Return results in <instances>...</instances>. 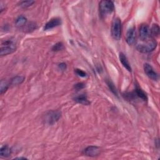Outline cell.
<instances>
[{"instance_id": "7c38bea8", "label": "cell", "mask_w": 160, "mask_h": 160, "mask_svg": "<svg viewBox=\"0 0 160 160\" xmlns=\"http://www.w3.org/2000/svg\"><path fill=\"white\" fill-rule=\"evenodd\" d=\"M75 100L77 103L83 105H89L90 104V102L85 95H81L76 96L75 98Z\"/></svg>"}, {"instance_id": "8992f818", "label": "cell", "mask_w": 160, "mask_h": 160, "mask_svg": "<svg viewBox=\"0 0 160 160\" xmlns=\"http://www.w3.org/2000/svg\"><path fill=\"white\" fill-rule=\"evenodd\" d=\"M151 36L150 28L147 25H142L139 29V39L141 41L149 40Z\"/></svg>"}, {"instance_id": "d6986e66", "label": "cell", "mask_w": 160, "mask_h": 160, "mask_svg": "<svg viewBox=\"0 0 160 160\" xmlns=\"http://www.w3.org/2000/svg\"><path fill=\"white\" fill-rule=\"evenodd\" d=\"M34 3H35V1H23L19 3V5L20 6L21 8H28L29 6H31Z\"/></svg>"}, {"instance_id": "30bf717a", "label": "cell", "mask_w": 160, "mask_h": 160, "mask_svg": "<svg viewBox=\"0 0 160 160\" xmlns=\"http://www.w3.org/2000/svg\"><path fill=\"white\" fill-rule=\"evenodd\" d=\"M136 39V29L134 27L129 29L127 33V42L128 45H132L134 43Z\"/></svg>"}, {"instance_id": "cb8c5ba5", "label": "cell", "mask_w": 160, "mask_h": 160, "mask_svg": "<svg viewBox=\"0 0 160 160\" xmlns=\"http://www.w3.org/2000/svg\"><path fill=\"white\" fill-rule=\"evenodd\" d=\"M59 68L61 70L65 71L66 69V65L65 63H62L59 65Z\"/></svg>"}, {"instance_id": "e0dca14e", "label": "cell", "mask_w": 160, "mask_h": 160, "mask_svg": "<svg viewBox=\"0 0 160 160\" xmlns=\"http://www.w3.org/2000/svg\"><path fill=\"white\" fill-rule=\"evenodd\" d=\"M8 87V83H7L5 80H1V85H0V93H1V95H3L4 93H5L7 91Z\"/></svg>"}, {"instance_id": "d4e9b609", "label": "cell", "mask_w": 160, "mask_h": 160, "mask_svg": "<svg viewBox=\"0 0 160 160\" xmlns=\"http://www.w3.org/2000/svg\"><path fill=\"white\" fill-rule=\"evenodd\" d=\"M14 159H26V158H21V157H20V158H14Z\"/></svg>"}, {"instance_id": "2e32d148", "label": "cell", "mask_w": 160, "mask_h": 160, "mask_svg": "<svg viewBox=\"0 0 160 160\" xmlns=\"http://www.w3.org/2000/svg\"><path fill=\"white\" fill-rule=\"evenodd\" d=\"M26 21H27L26 18H25L23 16H20L16 19L15 23L18 26H22L25 25V24L26 23Z\"/></svg>"}, {"instance_id": "4fadbf2b", "label": "cell", "mask_w": 160, "mask_h": 160, "mask_svg": "<svg viewBox=\"0 0 160 160\" xmlns=\"http://www.w3.org/2000/svg\"><path fill=\"white\" fill-rule=\"evenodd\" d=\"M11 153V149L9 148L7 145H4V146H2L1 149H0V154H1V156L7 158L10 156Z\"/></svg>"}, {"instance_id": "9c48e42d", "label": "cell", "mask_w": 160, "mask_h": 160, "mask_svg": "<svg viewBox=\"0 0 160 160\" xmlns=\"http://www.w3.org/2000/svg\"><path fill=\"white\" fill-rule=\"evenodd\" d=\"M61 24V20L59 18H55L48 21L45 26V30H49L60 26Z\"/></svg>"}, {"instance_id": "44dd1931", "label": "cell", "mask_w": 160, "mask_h": 160, "mask_svg": "<svg viewBox=\"0 0 160 160\" xmlns=\"http://www.w3.org/2000/svg\"><path fill=\"white\" fill-rule=\"evenodd\" d=\"M107 85H108L110 90L112 91L114 95H116V96H117V91H116L115 86H114V85H113V83H112V82H111L110 80L108 81H107Z\"/></svg>"}, {"instance_id": "5bb4252c", "label": "cell", "mask_w": 160, "mask_h": 160, "mask_svg": "<svg viewBox=\"0 0 160 160\" xmlns=\"http://www.w3.org/2000/svg\"><path fill=\"white\" fill-rule=\"evenodd\" d=\"M25 76H16L11 80L10 84L11 85H18L19 84H21L25 80Z\"/></svg>"}, {"instance_id": "ac0fdd59", "label": "cell", "mask_w": 160, "mask_h": 160, "mask_svg": "<svg viewBox=\"0 0 160 160\" xmlns=\"http://www.w3.org/2000/svg\"><path fill=\"white\" fill-rule=\"evenodd\" d=\"M151 35L152 36H158L159 33V26L157 24H154L151 29H150Z\"/></svg>"}, {"instance_id": "277c9868", "label": "cell", "mask_w": 160, "mask_h": 160, "mask_svg": "<svg viewBox=\"0 0 160 160\" xmlns=\"http://www.w3.org/2000/svg\"><path fill=\"white\" fill-rule=\"evenodd\" d=\"M114 9V3L110 0H105L100 3V12L101 16H106L111 14Z\"/></svg>"}, {"instance_id": "5b68a950", "label": "cell", "mask_w": 160, "mask_h": 160, "mask_svg": "<svg viewBox=\"0 0 160 160\" xmlns=\"http://www.w3.org/2000/svg\"><path fill=\"white\" fill-rule=\"evenodd\" d=\"M61 113L59 111H50L45 114V121L48 124H53L56 123L61 118Z\"/></svg>"}, {"instance_id": "7a4b0ae2", "label": "cell", "mask_w": 160, "mask_h": 160, "mask_svg": "<svg viewBox=\"0 0 160 160\" xmlns=\"http://www.w3.org/2000/svg\"><path fill=\"white\" fill-rule=\"evenodd\" d=\"M16 45L14 40L9 39L1 42V49H0V54L1 56L7 55L11 54L16 51Z\"/></svg>"}, {"instance_id": "ba28073f", "label": "cell", "mask_w": 160, "mask_h": 160, "mask_svg": "<svg viewBox=\"0 0 160 160\" xmlns=\"http://www.w3.org/2000/svg\"><path fill=\"white\" fill-rule=\"evenodd\" d=\"M83 153L87 156H96L100 153V148L98 146H91L83 150Z\"/></svg>"}, {"instance_id": "3957f363", "label": "cell", "mask_w": 160, "mask_h": 160, "mask_svg": "<svg viewBox=\"0 0 160 160\" xmlns=\"http://www.w3.org/2000/svg\"><path fill=\"white\" fill-rule=\"evenodd\" d=\"M111 35L115 40H119L122 36V22L119 18H115L111 25Z\"/></svg>"}, {"instance_id": "603a6c76", "label": "cell", "mask_w": 160, "mask_h": 160, "mask_svg": "<svg viewBox=\"0 0 160 160\" xmlns=\"http://www.w3.org/2000/svg\"><path fill=\"white\" fill-rule=\"evenodd\" d=\"M85 87V85L83 83H77L75 85V88L76 90H80L81 89L84 88Z\"/></svg>"}, {"instance_id": "52a82bcc", "label": "cell", "mask_w": 160, "mask_h": 160, "mask_svg": "<svg viewBox=\"0 0 160 160\" xmlns=\"http://www.w3.org/2000/svg\"><path fill=\"white\" fill-rule=\"evenodd\" d=\"M144 71L145 73L149 78L150 79L153 80H157L158 79V75L157 73L154 71L153 68L151 65L149 63H145L144 65Z\"/></svg>"}, {"instance_id": "6da1fadb", "label": "cell", "mask_w": 160, "mask_h": 160, "mask_svg": "<svg viewBox=\"0 0 160 160\" xmlns=\"http://www.w3.org/2000/svg\"><path fill=\"white\" fill-rule=\"evenodd\" d=\"M157 46V43L153 39L146 41H141L137 44V49L143 53H147L153 51Z\"/></svg>"}, {"instance_id": "8fae6325", "label": "cell", "mask_w": 160, "mask_h": 160, "mask_svg": "<svg viewBox=\"0 0 160 160\" xmlns=\"http://www.w3.org/2000/svg\"><path fill=\"white\" fill-rule=\"evenodd\" d=\"M119 60H120L121 63H122V64L123 65V66L128 71H129V72L132 71V68H131L130 64H129V61L128 60V58H127V56H126L123 53L121 52L119 53Z\"/></svg>"}, {"instance_id": "9a60e30c", "label": "cell", "mask_w": 160, "mask_h": 160, "mask_svg": "<svg viewBox=\"0 0 160 160\" xmlns=\"http://www.w3.org/2000/svg\"><path fill=\"white\" fill-rule=\"evenodd\" d=\"M135 93H136V95H137V96H138L139 98L142 99L143 101H147L148 100L147 95L141 88H137V89L135 90Z\"/></svg>"}, {"instance_id": "7402d4cb", "label": "cell", "mask_w": 160, "mask_h": 160, "mask_svg": "<svg viewBox=\"0 0 160 160\" xmlns=\"http://www.w3.org/2000/svg\"><path fill=\"white\" fill-rule=\"evenodd\" d=\"M75 71H76V73L81 77H86L87 75L84 71L80 70V69H76L75 70Z\"/></svg>"}, {"instance_id": "ffe728a7", "label": "cell", "mask_w": 160, "mask_h": 160, "mask_svg": "<svg viewBox=\"0 0 160 160\" xmlns=\"http://www.w3.org/2000/svg\"><path fill=\"white\" fill-rule=\"evenodd\" d=\"M63 48H64L63 44L62 43L59 42L53 46V47L52 48V50L54 51H59L62 50L63 49Z\"/></svg>"}]
</instances>
